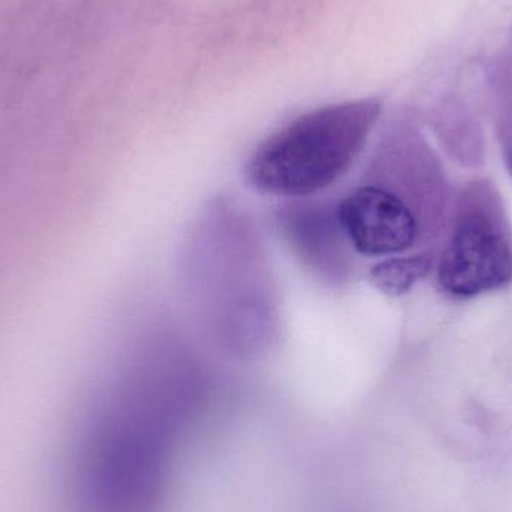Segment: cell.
<instances>
[{
  "instance_id": "obj_2",
  "label": "cell",
  "mask_w": 512,
  "mask_h": 512,
  "mask_svg": "<svg viewBox=\"0 0 512 512\" xmlns=\"http://www.w3.org/2000/svg\"><path fill=\"white\" fill-rule=\"evenodd\" d=\"M441 291L468 300L512 283V234L499 195L487 183L469 186L438 267Z\"/></svg>"
},
{
  "instance_id": "obj_1",
  "label": "cell",
  "mask_w": 512,
  "mask_h": 512,
  "mask_svg": "<svg viewBox=\"0 0 512 512\" xmlns=\"http://www.w3.org/2000/svg\"><path fill=\"white\" fill-rule=\"evenodd\" d=\"M379 116L378 99H358L298 117L255 150L246 168L249 182L277 197H306L328 188L363 152Z\"/></svg>"
},
{
  "instance_id": "obj_4",
  "label": "cell",
  "mask_w": 512,
  "mask_h": 512,
  "mask_svg": "<svg viewBox=\"0 0 512 512\" xmlns=\"http://www.w3.org/2000/svg\"><path fill=\"white\" fill-rule=\"evenodd\" d=\"M432 268L433 256L430 254L393 256L372 267L370 280L379 291L397 297L411 291L415 283L429 276Z\"/></svg>"
},
{
  "instance_id": "obj_3",
  "label": "cell",
  "mask_w": 512,
  "mask_h": 512,
  "mask_svg": "<svg viewBox=\"0 0 512 512\" xmlns=\"http://www.w3.org/2000/svg\"><path fill=\"white\" fill-rule=\"evenodd\" d=\"M336 221L355 251L369 256L403 254L424 233L423 219L411 201L375 183L351 192L337 207Z\"/></svg>"
},
{
  "instance_id": "obj_5",
  "label": "cell",
  "mask_w": 512,
  "mask_h": 512,
  "mask_svg": "<svg viewBox=\"0 0 512 512\" xmlns=\"http://www.w3.org/2000/svg\"><path fill=\"white\" fill-rule=\"evenodd\" d=\"M504 159L507 164L508 171H510L512 177V138L505 143L504 146Z\"/></svg>"
}]
</instances>
